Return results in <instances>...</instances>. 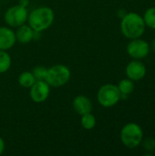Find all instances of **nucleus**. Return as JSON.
I'll use <instances>...</instances> for the list:
<instances>
[{
    "label": "nucleus",
    "instance_id": "15",
    "mask_svg": "<svg viewBox=\"0 0 155 156\" xmlns=\"http://www.w3.org/2000/svg\"><path fill=\"white\" fill-rule=\"evenodd\" d=\"M12 59L5 50H0V74L5 73L11 67Z\"/></svg>",
    "mask_w": 155,
    "mask_h": 156
},
{
    "label": "nucleus",
    "instance_id": "21",
    "mask_svg": "<svg viewBox=\"0 0 155 156\" xmlns=\"http://www.w3.org/2000/svg\"><path fill=\"white\" fill-rule=\"evenodd\" d=\"M19 5L25 6V7H27L28 4H29V0H19Z\"/></svg>",
    "mask_w": 155,
    "mask_h": 156
},
{
    "label": "nucleus",
    "instance_id": "7",
    "mask_svg": "<svg viewBox=\"0 0 155 156\" xmlns=\"http://www.w3.org/2000/svg\"><path fill=\"white\" fill-rule=\"evenodd\" d=\"M127 53L130 57L135 59H141L147 57L150 53V45L143 39H132L126 48Z\"/></svg>",
    "mask_w": 155,
    "mask_h": 156
},
{
    "label": "nucleus",
    "instance_id": "4",
    "mask_svg": "<svg viewBox=\"0 0 155 156\" xmlns=\"http://www.w3.org/2000/svg\"><path fill=\"white\" fill-rule=\"evenodd\" d=\"M70 69L62 64L54 65L48 69L45 80L53 88H59L66 85L70 80Z\"/></svg>",
    "mask_w": 155,
    "mask_h": 156
},
{
    "label": "nucleus",
    "instance_id": "11",
    "mask_svg": "<svg viewBox=\"0 0 155 156\" xmlns=\"http://www.w3.org/2000/svg\"><path fill=\"white\" fill-rule=\"evenodd\" d=\"M74 111L79 115H83L92 111V103L91 101L85 95H78L74 98L72 103Z\"/></svg>",
    "mask_w": 155,
    "mask_h": 156
},
{
    "label": "nucleus",
    "instance_id": "6",
    "mask_svg": "<svg viewBox=\"0 0 155 156\" xmlns=\"http://www.w3.org/2000/svg\"><path fill=\"white\" fill-rule=\"evenodd\" d=\"M28 11L27 8L21 5H16L9 7L4 16L5 22L11 27H18L24 25L27 21Z\"/></svg>",
    "mask_w": 155,
    "mask_h": 156
},
{
    "label": "nucleus",
    "instance_id": "18",
    "mask_svg": "<svg viewBox=\"0 0 155 156\" xmlns=\"http://www.w3.org/2000/svg\"><path fill=\"white\" fill-rule=\"evenodd\" d=\"M47 70H48V69L45 68L44 66H37L34 68L32 73H33L36 80H45L46 75H47Z\"/></svg>",
    "mask_w": 155,
    "mask_h": 156
},
{
    "label": "nucleus",
    "instance_id": "20",
    "mask_svg": "<svg viewBox=\"0 0 155 156\" xmlns=\"http://www.w3.org/2000/svg\"><path fill=\"white\" fill-rule=\"evenodd\" d=\"M5 149V142H4L3 138H1V137H0V155H1V154L4 153Z\"/></svg>",
    "mask_w": 155,
    "mask_h": 156
},
{
    "label": "nucleus",
    "instance_id": "5",
    "mask_svg": "<svg viewBox=\"0 0 155 156\" xmlns=\"http://www.w3.org/2000/svg\"><path fill=\"white\" fill-rule=\"evenodd\" d=\"M98 102L104 108L116 105L121 100V92L114 84H105L100 88L97 93Z\"/></svg>",
    "mask_w": 155,
    "mask_h": 156
},
{
    "label": "nucleus",
    "instance_id": "17",
    "mask_svg": "<svg viewBox=\"0 0 155 156\" xmlns=\"http://www.w3.org/2000/svg\"><path fill=\"white\" fill-rule=\"evenodd\" d=\"M143 20L147 27L155 29V6L150 7L145 11Z\"/></svg>",
    "mask_w": 155,
    "mask_h": 156
},
{
    "label": "nucleus",
    "instance_id": "23",
    "mask_svg": "<svg viewBox=\"0 0 155 156\" xmlns=\"http://www.w3.org/2000/svg\"><path fill=\"white\" fill-rule=\"evenodd\" d=\"M152 48H153V52H154V53H155V38H154V39H153V43H152Z\"/></svg>",
    "mask_w": 155,
    "mask_h": 156
},
{
    "label": "nucleus",
    "instance_id": "16",
    "mask_svg": "<svg viewBox=\"0 0 155 156\" xmlns=\"http://www.w3.org/2000/svg\"><path fill=\"white\" fill-rule=\"evenodd\" d=\"M80 123L85 130H92L96 126V117L91 112L83 114L81 115Z\"/></svg>",
    "mask_w": 155,
    "mask_h": 156
},
{
    "label": "nucleus",
    "instance_id": "14",
    "mask_svg": "<svg viewBox=\"0 0 155 156\" xmlns=\"http://www.w3.org/2000/svg\"><path fill=\"white\" fill-rule=\"evenodd\" d=\"M35 82H36V79L33 73L30 71H24L18 77L19 85L26 89H29Z\"/></svg>",
    "mask_w": 155,
    "mask_h": 156
},
{
    "label": "nucleus",
    "instance_id": "13",
    "mask_svg": "<svg viewBox=\"0 0 155 156\" xmlns=\"http://www.w3.org/2000/svg\"><path fill=\"white\" fill-rule=\"evenodd\" d=\"M118 89L121 92V99H126L128 95L133 92L134 90V83L133 80L128 79L122 80L118 84Z\"/></svg>",
    "mask_w": 155,
    "mask_h": 156
},
{
    "label": "nucleus",
    "instance_id": "8",
    "mask_svg": "<svg viewBox=\"0 0 155 156\" xmlns=\"http://www.w3.org/2000/svg\"><path fill=\"white\" fill-rule=\"evenodd\" d=\"M29 89L30 98L36 103L44 102L50 94V86L46 80H36Z\"/></svg>",
    "mask_w": 155,
    "mask_h": 156
},
{
    "label": "nucleus",
    "instance_id": "3",
    "mask_svg": "<svg viewBox=\"0 0 155 156\" xmlns=\"http://www.w3.org/2000/svg\"><path fill=\"white\" fill-rule=\"evenodd\" d=\"M143 139V131L142 127L135 123L130 122L124 125L121 131V141L129 149L139 146Z\"/></svg>",
    "mask_w": 155,
    "mask_h": 156
},
{
    "label": "nucleus",
    "instance_id": "1",
    "mask_svg": "<svg viewBox=\"0 0 155 156\" xmlns=\"http://www.w3.org/2000/svg\"><path fill=\"white\" fill-rule=\"evenodd\" d=\"M146 25L143 17L137 13H127L121 21V30L124 37L130 39L141 37L145 31Z\"/></svg>",
    "mask_w": 155,
    "mask_h": 156
},
{
    "label": "nucleus",
    "instance_id": "12",
    "mask_svg": "<svg viewBox=\"0 0 155 156\" xmlns=\"http://www.w3.org/2000/svg\"><path fill=\"white\" fill-rule=\"evenodd\" d=\"M16 28L17 29L15 32V34H16V38L17 42H19L21 44H27L33 40L34 30L29 25L24 24Z\"/></svg>",
    "mask_w": 155,
    "mask_h": 156
},
{
    "label": "nucleus",
    "instance_id": "22",
    "mask_svg": "<svg viewBox=\"0 0 155 156\" xmlns=\"http://www.w3.org/2000/svg\"><path fill=\"white\" fill-rule=\"evenodd\" d=\"M126 14H127V13H126V12H124V10H123V9H122V10H120V12H119V16H120L121 17H123Z\"/></svg>",
    "mask_w": 155,
    "mask_h": 156
},
{
    "label": "nucleus",
    "instance_id": "10",
    "mask_svg": "<svg viewBox=\"0 0 155 156\" xmlns=\"http://www.w3.org/2000/svg\"><path fill=\"white\" fill-rule=\"evenodd\" d=\"M16 42L15 32L7 27H0V50L12 48Z\"/></svg>",
    "mask_w": 155,
    "mask_h": 156
},
{
    "label": "nucleus",
    "instance_id": "2",
    "mask_svg": "<svg viewBox=\"0 0 155 156\" xmlns=\"http://www.w3.org/2000/svg\"><path fill=\"white\" fill-rule=\"evenodd\" d=\"M55 19V13L49 6H39L28 13V25L35 31L42 32L49 28Z\"/></svg>",
    "mask_w": 155,
    "mask_h": 156
},
{
    "label": "nucleus",
    "instance_id": "19",
    "mask_svg": "<svg viewBox=\"0 0 155 156\" xmlns=\"http://www.w3.org/2000/svg\"><path fill=\"white\" fill-rule=\"evenodd\" d=\"M143 145L144 147V149L146 151H153L155 149V139L153 137H148L146 138L143 143Z\"/></svg>",
    "mask_w": 155,
    "mask_h": 156
},
{
    "label": "nucleus",
    "instance_id": "9",
    "mask_svg": "<svg viewBox=\"0 0 155 156\" xmlns=\"http://www.w3.org/2000/svg\"><path fill=\"white\" fill-rule=\"evenodd\" d=\"M125 72H126L127 77L130 80H140L143 79L146 74V67L143 62L135 59V60L131 61L127 65Z\"/></svg>",
    "mask_w": 155,
    "mask_h": 156
}]
</instances>
